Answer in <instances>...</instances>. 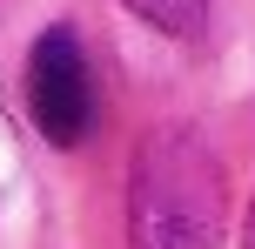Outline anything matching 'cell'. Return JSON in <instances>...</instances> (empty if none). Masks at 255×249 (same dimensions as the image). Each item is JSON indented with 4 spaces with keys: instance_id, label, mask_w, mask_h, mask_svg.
<instances>
[{
    "instance_id": "2",
    "label": "cell",
    "mask_w": 255,
    "mask_h": 249,
    "mask_svg": "<svg viewBox=\"0 0 255 249\" xmlns=\"http://www.w3.org/2000/svg\"><path fill=\"white\" fill-rule=\"evenodd\" d=\"M27 115H34V128L54 148L88 142V128H94V74H88V54H81L74 27H47L34 40V54H27Z\"/></svg>"
},
{
    "instance_id": "4",
    "label": "cell",
    "mask_w": 255,
    "mask_h": 249,
    "mask_svg": "<svg viewBox=\"0 0 255 249\" xmlns=\"http://www.w3.org/2000/svg\"><path fill=\"white\" fill-rule=\"evenodd\" d=\"M242 249H255V209H249V229H242Z\"/></svg>"
},
{
    "instance_id": "3",
    "label": "cell",
    "mask_w": 255,
    "mask_h": 249,
    "mask_svg": "<svg viewBox=\"0 0 255 249\" xmlns=\"http://www.w3.org/2000/svg\"><path fill=\"white\" fill-rule=\"evenodd\" d=\"M148 20H161V27H175V34H195L202 27V7L208 0H134Z\"/></svg>"
},
{
    "instance_id": "1",
    "label": "cell",
    "mask_w": 255,
    "mask_h": 249,
    "mask_svg": "<svg viewBox=\"0 0 255 249\" xmlns=\"http://www.w3.org/2000/svg\"><path fill=\"white\" fill-rule=\"evenodd\" d=\"M229 175L195 128H148L128 169V249H215Z\"/></svg>"
}]
</instances>
